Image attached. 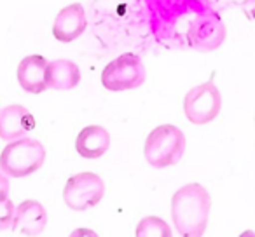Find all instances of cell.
I'll return each instance as SVG.
<instances>
[{"label":"cell","mask_w":255,"mask_h":237,"mask_svg":"<svg viewBox=\"0 0 255 237\" xmlns=\"http://www.w3.org/2000/svg\"><path fill=\"white\" fill-rule=\"evenodd\" d=\"M212 197L199 183H187L171 197V220L180 236L199 237L208 225Z\"/></svg>","instance_id":"1"},{"label":"cell","mask_w":255,"mask_h":237,"mask_svg":"<svg viewBox=\"0 0 255 237\" xmlns=\"http://www.w3.org/2000/svg\"><path fill=\"white\" fill-rule=\"evenodd\" d=\"M46 162V149L39 140L18 138L9 142L0 154V171L12 178L37 173Z\"/></svg>","instance_id":"2"},{"label":"cell","mask_w":255,"mask_h":237,"mask_svg":"<svg viewBox=\"0 0 255 237\" xmlns=\"http://www.w3.org/2000/svg\"><path fill=\"white\" fill-rule=\"evenodd\" d=\"M185 152V136L177 126L163 124L150 131L143 147L145 160L156 169L175 166Z\"/></svg>","instance_id":"3"},{"label":"cell","mask_w":255,"mask_h":237,"mask_svg":"<svg viewBox=\"0 0 255 237\" xmlns=\"http://www.w3.org/2000/svg\"><path fill=\"white\" fill-rule=\"evenodd\" d=\"M145 82V67L140 56L133 53L121 54L102 72V84L107 91H131Z\"/></svg>","instance_id":"4"},{"label":"cell","mask_w":255,"mask_h":237,"mask_svg":"<svg viewBox=\"0 0 255 237\" xmlns=\"http://www.w3.org/2000/svg\"><path fill=\"white\" fill-rule=\"evenodd\" d=\"M222 108V96L215 82L208 80L189 89L184 98V113L192 124H208L215 121Z\"/></svg>","instance_id":"5"},{"label":"cell","mask_w":255,"mask_h":237,"mask_svg":"<svg viewBox=\"0 0 255 237\" xmlns=\"http://www.w3.org/2000/svg\"><path fill=\"white\" fill-rule=\"evenodd\" d=\"M105 195V183L91 171L70 176L63 188V201L74 211H86L98 204Z\"/></svg>","instance_id":"6"},{"label":"cell","mask_w":255,"mask_h":237,"mask_svg":"<svg viewBox=\"0 0 255 237\" xmlns=\"http://www.w3.org/2000/svg\"><path fill=\"white\" fill-rule=\"evenodd\" d=\"M189 46L199 53H212L226 40V25L213 12L201 14L191 23L187 30Z\"/></svg>","instance_id":"7"},{"label":"cell","mask_w":255,"mask_h":237,"mask_svg":"<svg viewBox=\"0 0 255 237\" xmlns=\"http://www.w3.org/2000/svg\"><path fill=\"white\" fill-rule=\"evenodd\" d=\"M35 128V117L23 105H7L0 110V138L4 142L23 138Z\"/></svg>","instance_id":"8"},{"label":"cell","mask_w":255,"mask_h":237,"mask_svg":"<svg viewBox=\"0 0 255 237\" xmlns=\"http://www.w3.org/2000/svg\"><path fill=\"white\" fill-rule=\"evenodd\" d=\"M47 223V213L44 206L39 201H23L16 208L14 220H12V232L18 236L35 237L40 236L46 229Z\"/></svg>","instance_id":"9"},{"label":"cell","mask_w":255,"mask_h":237,"mask_svg":"<svg viewBox=\"0 0 255 237\" xmlns=\"http://www.w3.org/2000/svg\"><path fill=\"white\" fill-rule=\"evenodd\" d=\"M88 26L86 11L81 4H70L63 7L53 23V37L63 44L79 39Z\"/></svg>","instance_id":"10"},{"label":"cell","mask_w":255,"mask_h":237,"mask_svg":"<svg viewBox=\"0 0 255 237\" xmlns=\"http://www.w3.org/2000/svg\"><path fill=\"white\" fill-rule=\"evenodd\" d=\"M47 60L40 54H30L18 65V82L23 91L40 94L47 89Z\"/></svg>","instance_id":"11"},{"label":"cell","mask_w":255,"mask_h":237,"mask_svg":"<svg viewBox=\"0 0 255 237\" xmlns=\"http://www.w3.org/2000/svg\"><path fill=\"white\" fill-rule=\"evenodd\" d=\"M110 149V135L103 126H86L75 140V150L84 159H100Z\"/></svg>","instance_id":"12"},{"label":"cell","mask_w":255,"mask_h":237,"mask_svg":"<svg viewBox=\"0 0 255 237\" xmlns=\"http://www.w3.org/2000/svg\"><path fill=\"white\" fill-rule=\"evenodd\" d=\"M81 82V70L74 61L56 60L47 65V89L68 91Z\"/></svg>","instance_id":"13"},{"label":"cell","mask_w":255,"mask_h":237,"mask_svg":"<svg viewBox=\"0 0 255 237\" xmlns=\"http://www.w3.org/2000/svg\"><path fill=\"white\" fill-rule=\"evenodd\" d=\"M136 236L138 237H170L171 229L164 220L157 216H145L136 225Z\"/></svg>","instance_id":"14"},{"label":"cell","mask_w":255,"mask_h":237,"mask_svg":"<svg viewBox=\"0 0 255 237\" xmlns=\"http://www.w3.org/2000/svg\"><path fill=\"white\" fill-rule=\"evenodd\" d=\"M14 213L16 208L12 204V201L9 197L0 199V232L11 229L12 227V220H14Z\"/></svg>","instance_id":"15"},{"label":"cell","mask_w":255,"mask_h":237,"mask_svg":"<svg viewBox=\"0 0 255 237\" xmlns=\"http://www.w3.org/2000/svg\"><path fill=\"white\" fill-rule=\"evenodd\" d=\"M9 190H11V183H9L7 174L0 171V199L9 197Z\"/></svg>","instance_id":"16"},{"label":"cell","mask_w":255,"mask_h":237,"mask_svg":"<svg viewBox=\"0 0 255 237\" xmlns=\"http://www.w3.org/2000/svg\"><path fill=\"white\" fill-rule=\"evenodd\" d=\"M241 9H243L245 16H247V19L254 21V19H255V0H243V4H241Z\"/></svg>","instance_id":"17"}]
</instances>
